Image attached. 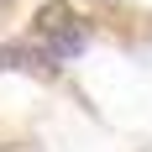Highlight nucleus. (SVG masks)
I'll list each match as a JSON object with an SVG mask.
<instances>
[{
    "label": "nucleus",
    "instance_id": "obj_3",
    "mask_svg": "<svg viewBox=\"0 0 152 152\" xmlns=\"http://www.w3.org/2000/svg\"><path fill=\"white\" fill-rule=\"evenodd\" d=\"M105 5H115V0H105Z\"/></svg>",
    "mask_w": 152,
    "mask_h": 152
},
{
    "label": "nucleus",
    "instance_id": "obj_1",
    "mask_svg": "<svg viewBox=\"0 0 152 152\" xmlns=\"http://www.w3.org/2000/svg\"><path fill=\"white\" fill-rule=\"evenodd\" d=\"M31 26H37V37H42V47L53 53V58H74L79 47H84V21H79L63 0L42 5V11L31 16Z\"/></svg>",
    "mask_w": 152,
    "mask_h": 152
},
{
    "label": "nucleus",
    "instance_id": "obj_2",
    "mask_svg": "<svg viewBox=\"0 0 152 152\" xmlns=\"http://www.w3.org/2000/svg\"><path fill=\"white\" fill-rule=\"evenodd\" d=\"M53 53H37V47H21V42H11V47H0V74H5V68H53Z\"/></svg>",
    "mask_w": 152,
    "mask_h": 152
}]
</instances>
